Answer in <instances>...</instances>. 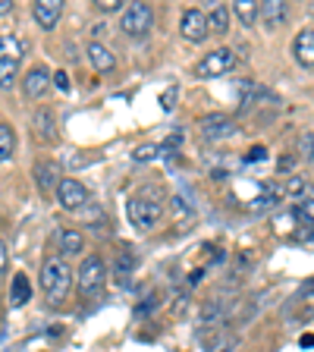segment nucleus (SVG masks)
I'll return each mask as SVG.
<instances>
[{
	"mask_svg": "<svg viewBox=\"0 0 314 352\" xmlns=\"http://www.w3.org/2000/svg\"><path fill=\"white\" fill-rule=\"evenodd\" d=\"M264 157H267V148H264V145H255V148H251V151L249 154H245V161H264Z\"/></svg>",
	"mask_w": 314,
	"mask_h": 352,
	"instance_id": "31",
	"label": "nucleus"
},
{
	"mask_svg": "<svg viewBox=\"0 0 314 352\" xmlns=\"http://www.w3.org/2000/svg\"><path fill=\"white\" fill-rule=\"evenodd\" d=\"M16 151V139H13V129L7 123H0V164L10 161Z\"/></svg>",
	"mask_w": 314,
	"mask_h": 352,
	"instance_id": "24",
	"label": "nucleus"
},
{
	"mask_svg": "<svg viewBox=\"0 0 314 352\" xmlns=\"http://www.w3.org/2000/svg\"><path fill=\"white\" fill-rule=\"evenodd\" d=\"M223 315H227V305H223V299H211V302H205V305H201V311H198V321H201V324H214V321H220Z\"/></svg>",
	"mask_w": 314,
	"mask_h": 352,
	"instance_id": "22",
	"label": "nucleus"
},
{
	"mask_svg": "<svg viewBox=\"0 0 314 352\" xmlns=\"http://www.w3.org/2000/svg\"><path fill=\"white\" fill-rule=\"evenodd\" d=\"M208 29H211L214 35H227L229 32V10L223 7V3H217V7L208 13Z\"/></svg>",
	"mask_w": 314,
	"mask_h": 352,
	"instance_id": "19",
	"label": "nucleus"
},
{
	"mask_svg": "<svg viewBox=\"0 0 314 352\" xmlns=\"http://www.w3.org/2000/svg\"><path fill=\"white\" fill-rule=\"evenodd\" d=\"M302 157H305L308 164H314V132L302 135Z\"/></svg>",
	"mask_w": 314,
	"mask_h": 352,
	"instance_id": "29",
	"label": "nucleus"
},
{
	"mask_svg": "<svg viewBox=\"0 0 314 352\" xmlns=\"http://www.w3.org/2000/svg\"><path fill=\"white\" fill-rule=\"evenodd\" d=\"M293 54L299 66H314V29H302L293 38Z\"/></svg>",
	"mask_w": 314,
	"mask_h": 352,
	"instance_id": "12",
	"label": "nucleus"
},
{
	"mask_svg": "<svg viewBox=\"0 0 314 352\" xmlns=\"http://www.w3.org/2000/svg\"><path fill=\"white\" fill-rule=\"evenodd\" d=\"M151 25H154L151 3H129V7L123 10V16H120V29H123V35H129V38L148 35Z\"/></svg>",
	"mask_w": 314,
	"mask_h": 352,
	"instance_id": "4",
	"label": "nucleus"
},
{
	"mask_svg": "<svg viewBox=\"0 0 314 352\" xmlns=\"http://www.w3.org/2000/svg\"><path fill=\"white\" fill-rule=\"evenodd\" d=\"M161 201L164 198L157 189H145L142 195H132L129 201H126V217H129V223L135 230H142V233H148V230L161 220V211H164Z\"/></svg>",
	"mask_w": 314,
	"mask_h": 352,
	"instance_id": "1",
	"label": "nucleus"
},
{
	"mask_svg": "<svg viewBox=\"0 0 314 352\" xmlns=\"http://www.w3.org/2000/svg\"><path fill=\"white\" fill-rule=\"evenodd\" d=\"M198 129H201V135H205V139L217 142V139H227V135H233L236 123H233V117H227V113H208V117H201Z\"/></svg>",
	"mask_w": 314,
	"mask_h": 352,
	"instance_id": "8",
	"label": "nucleus"
},
{
	"mask_svg": "<svg viewBox=\"0 0 314 352\" xmlns=\"http://www.w3.org/2000/svg\"><path fill=\"white\" fill-rule=\"evenodd\" d=\"M293 217L299 220L302 227H314V198H302L299 205L293 208Z\"/></svg>",
	"mask_w": 314,
	"mask_h": 352,
	"instance_id": "25",
	"label": "nucleus"
},
{
	"mask_svg": "<svg viewBox=\"0 0 314 352\" xmlns=\"http://www.w3.org/2000/svg\"><path fill=\"white\" fill-rule=\"evenodd\" d=\"M57 198L66 211H82L88 205V189L76 179V176H63L57 186Z\"/></svg>",
	"mask_w": 314,
	"mask_h": 352,
	"instance_id": "7",
	"label": "nucleus"
},
{
	"mask_svg": "<svg viewBox=\"0 0 314 352\" xmlns=\"http://www.w3.org/2000/svg\"><path fill=\"white\" fill-rule=\"evenodd\" d=\"M157 151H161L157 145H139L135 151H132V161L145 164V161H151V157H157Z\"/></svg>",
	"mask_w": 314,
	"mask_h": 352,
	"instance_id": "26",
	"label": "nucleus"
},
{
	"mask_svg": "<svg viewBox=\"0 0 314 352\" xmlns=\"http://www.w3.org/2000/svg\"><path fill=\"white\" fill-rule=\"evenodd\" d=\"M25 54V44L16 35H0V88H10L19 73V60Z\"/></svg>",
	"mask_w": 314,
	"mask_h": 352,
	"instance_id": "3",
	"label": "nucleus"
},
{
	"mask_svg": "<svg viewBox=\"0 0 314 352\" xmlns=\"http://www.w3.org/2000/svg\"><path fill=\"white\" fill-rule=\"evenodd\" d=\"M104 283H107V267H104V261L98 255H88L82 258L79 264V289L85 296H98L104 289Z\"/></svg>",
	"mask_w": 314,
	"mask_h": 352,
	"instance_id": "5",
	"label": "nucleus"
},
{
	"mask_svg": "<svg viewBox=\"0 0 314 352\" xmlns=\"http://www.w3.org/2000/svg\"><path fill=\"white\" fill-rule=\"evenodd\" d=\"M236 66V54L229 47H217V51L205 54V60L198 63V76L201 79H217V76H227Z\"/></svg>",
	"mask_w": 314,
	"mask_h": 352,
	"instance_id": "6",
	"label": "nucleus"
},
{
	"mask_svg": "<svg viewBox=\"0 0 314 352\" xmlns=\"http://www.w3.org/2000/svg\"><path fill=\"white\" fill-rule=\"evenodd\" d=\"M280 198H283V189L280 186H273V183H264V189H261V195L251 201V211L255 214H261V211H271V208H277L280 205Z\"/></svg>",
	"mask_w": 314,
	"mask_h": 352,
	"instance_id": "15",
	"label": "nucleus"
},
{
	"mask_svg": "<svg viewBox=\"0 0 314 352\" xmlns=\"http://www.w3.org/2000/svg\"><path fill=\"white\" fill-rule=\"evenodd\" d=\"M10 10H13V0H0V16L10 13Z\"/></svg>",
	"mask_w": 314,
	"mask_h": 352,
	"instance_id": "37",
	"label": "nucleus"
},
{
	"mask_svg": "<svg viewBox=\"0 0 314 352\" xmlns=\"http://www.w3.org/2000/svg\"><path fill=\"white\" fill-rule=\"evenodd\" d=\"M179 32H183L186 41H205L208 38V16L201 10H186L183 19H179Z\"/></svg>",
	"mask_w": 314,
	"mask_h": 352,
	"instance_id": "9",
	"label": "nucleus"
},
{
	"mask_svg": "<svg viewBox=\"0 0 314 352\" xmlns=\"http://www.w3.org/2000/svg\"><path fill=\"white\" fill-rule=\"evenodd\" d=\"M236 346H239L236 333H217L214 340L205 343V352H236Z\"/></svg>",
	"mask_w": 314,
	"mask_h": 352,
	"instance_id": "23",
	"label": "nucleus"
},
{
	"mask_svg": "<svg viewBox=\"0 0 314 352\" xmlns=\"http://www.w3.org/2000/svg\"><path fill=\"white\" fill-rule=\"evenodd\" d=\"M179 142H183V132H173V135H170V139L164 142V148H176Z\"/></svg>",
	"mask_w": 314,
	"mask_h": 352,
	"instance_id": "35",
	"label": "nucleus"
},
{
	"mask_svg": "<svg viewBox=\"0 0 314 352\" xmlns=\"http://www.w3.org/2000/svg\"><path fill=\"white\" fill-rule=\"evenodd\" d=\"M60 179H63V176H60L57 164H51V161L35 164V183H38V189H41L44 195H51V189H57Z\"/></svg>",
	"mask_w": 314,
	"mask_h": 352,
	"instance_id": "13",
	"label": "nucleus"
},
{
	"mask_svg": "<svg viewBox=\"0 0 314 352\" xmlns=\"http://www.w3.org/2000/svg\"><path fill=\"white\" fill-rule=\"evenodd\" d=\"M82 249H85V236H82V230H76V227L60 230V252H63V255H79Z\"/></svg>",
	"mask_w": 314,
	"mask_h": 352,
	"instance_id": "18",
	"label": "nucleus"
},
{
	"mask_svg": "<svg viewBox=\"0 0 314 352\" xmlns=\"http://www.w3.org/2000/svg\"><path fill=\"white\" fill-rule=\"evenodd\" d=\"M47 88H51V73H47L44 66H32L29 73H25V79H22V95L35 101V98H41Z\"/></svg>",
	"mask_w": 314,
	"mask_h": 352,
	"instance_id": "10",
	"label": "nucleus"
},
{
	"mask_svg": "<svg viewBox=\"0 0 314 352\" xmlns=\"http://www.w3.org/2000/svg\"><path fill=\"white\" fill-rule=\"evenodd\" d=\"M283 192H286V195H293V198H299V195H305V192H308V183H305V179H289V183L283 186Z\"/></svg>",
	"mask_w": 314,
	"mask_h": 352,
	"instance_id": "28",
	"label": "nucleus"
},
{
	"mask_svg": "<svg viewBox=\"0 0 314 352\" xmlns=\"http://www.w3.org/2000/svg\"><path fill=\"white\" fill-rule=\"evenodd\" d=\"M261 19H264V25L277 29L280 22L286 19V3H280V0H267V3H261Z\"/></svg>",
	"mask_w": 314,
	"mask_h": 352,
	"instance_id": "20",
	"label": "nucleus"
},
{
	"mask_svg": "<svg viewBox=\"0 0 314 352\" xmlns=\"http://www.w3.org/2000/svg\"><path fill=\"white\" fill-rule=\"evenodd\" d=\"M233 10H236V16L249 25V29L255 25L258 19H261V3H255V0H236Z\"/></svg>",
	"mask_w": 314,
	"mask_h": 352,
	"instance_id": "21",
	"label": "nucleus"
},
{
	"mask_svg": "<svg viewBox=\"0 0 314 352\" xmlns=\"http://www.w3.org/2000/svg\"><path fill=\"white\" fill-rule=\"evenodd\" d=\"M132 267H135V255H132V252H123L120 261H117V277H126Z\"/></svg>",
	"mask_w": 314,
	"mask_h": 352,
	"instance_id": "27",
	"label": "nucleus"
},
{
	"mask_svg": "<svg viewBox=\"0 0 314 352\" xmlns=\"http://www.w3.org/2000/svg\"><path fill=\"white\" fill-rule=\"evenodd\" d=\"M29 299H32V280L25 277V274H16V277L10 280V305L19 308Z\"/></svg>",
	"mask_w": 314,
	"mask_h": 352,
	"instance_id": "17",
	"label": "nucleus"
},
{
	"mask_svg": "<svg viewBox=\"0 0 314 352\" xmlns=\"http://www.w3.org/2000/svg\"><path fill=\"white\" fill-rule=\"evenodd\" d=\"M54 85L60 88V91H69V76L60 69V73H54Z\"/></svg>",
	"mask_w": 314,
	"mask_h": 352,
	"instance_id": "34",
	"label": "nucleus"
},
{
	"mask_svg": "<svg viewBox=\"0 0 314 352\" xmlns=\"http://www.w3.org/2000/svg\"><path fill=\"white\" fill-rule=\"evenodd\" d=\"M173 101H176V88H167L161 95V107L164 110H173Z\"/></svg>",
	"mask_w": 314,
	"mask_h": 352,
	"instance_id": "33",
	"label": "nucleus"
},
{
	"mask_svg": "<svg viewBox=\"0 0 314 352\" xmlns=\"http://www.w3.org/2000/svg\"><path fill=\"white\" fill-rule=\"evenodd\" d=\"M120 3H123V0H98L95 7L101 10V13H113V10H120Z\"/></svg>",
	"mask_w": 314,
	"mask_h": 352,
	"instance_id": "32",
	"label": "nucleus"
},
{
	"mask_svg": "<svg viewBox=\"0 0 314 352\" xmlns=\"http://www.w3.org/2000/svg\"><path fill=\"white\" fill-rule=\"evenodd\" d=\"M201 277H205V271H192V277H189V286H198V283H201Z\"/></svg>",
	"mask_w": 314,
	"mask_h": 352,
	"instance_id": "36",
	"label": "nucleus"
},
{
	"mask_svg": "<svg viewBox=\"0 0 314 352\" xmlns=\"http://www.w3.org/2000/svg\"><path fill=\"white\" fill-rule=\"evenodd\" d=\"M170 205H173V217H179V220H186V217L192 214V208L186 205V198H179V195H176L173 201H170Z\"/></svg>",
	"mask_w": 314,
	"mask_h": 352,
	"instance_id": "30",
	"label": "nucleus"
},
{
	"mask_svg": "<svg viewBox=\"0 0 314 352\" xmlns=\"http://www.w3.org/2000/svg\"><path fill=\"white\" fill-rule=\"evenodd\" d=\"M3 264H7V249L0 245V271H3Z\"/></svg>",
	"mask_w": 314,
	"mask_h": 352,
	"instance_id": "39",
	"label": "nucleus"
},
{
	"mask_svg": "<svg viewBox=\"0 0 314 352\" xmlns=\"http://www.w3.org/2000/svg\"><path fill=\"white\" fill-rule=\"evenodd\" d=\"M293 164H295V157H283V161H280V170H293Z\"/></svg>",
	"mask_w": 314,
	"mask_h": 352,
	"instance_id": "38",
	"label": "nucleus"
},
{
	"mask_svg": "<svg viewBox=\"0 0 314 352\" xmlns=\"http://www.w3.org/2000/svg\"><path fill=\"white\" fill-rule=\"evenodd\" d=\"M73 286V271L60 255H51L41 264V289L51 302H63L66 293Z\"/></svg>",
	"mask_w": 314,
	"mask_h": 352,
	"instance_id": "2",
	"label": "nucleus"
},
{
	"mask_svg": "<svg viewBox=\"0 0 314 352\" xmlns=\"http://www.w3.org/2000/svg\"><path fill=\"white\" fill-rule=\"evenodd\" d=\"M32 13H35V22L41 29H54L60 22V13H63V0H38Z\"/></svg>",
	"mask_w": 314,
	"mask_h": 352,
	"instance_id": "11",
	"label": "nucleus"
},
{
	"mask_svg": "<svg viewBox=\"0 0 314 352\" xmlns=\"http://www.w3.org/2000/svg\"><path fill=\"white\" fill-rule=\"evenodd\" d=\"M35 132H38V139H44V142L57 139V117H54L51 107H41L35 113Z\"/></svg>",
	"mask_w": 314,
	"mask_h": 352,
	"instance_id": "14",
	"label": "nucleus"
},
{
	"mask_svg": "<svg viewBox=\"0 0 314 352\" xmlns=\"http://www.w3.org/2000/svg\"><path fill=\"white\" fill-rule=\"evenodd\" d=\"M88 60H91V66H95L98 73H110V69L117 66L113 54H110L101 41H91V44H88Z\"/></svg>",
	"mask_w": 314,
	"mask_h": 352,
	"instance_id": "16",
	"label": "nucleus"
}]
</instances>
